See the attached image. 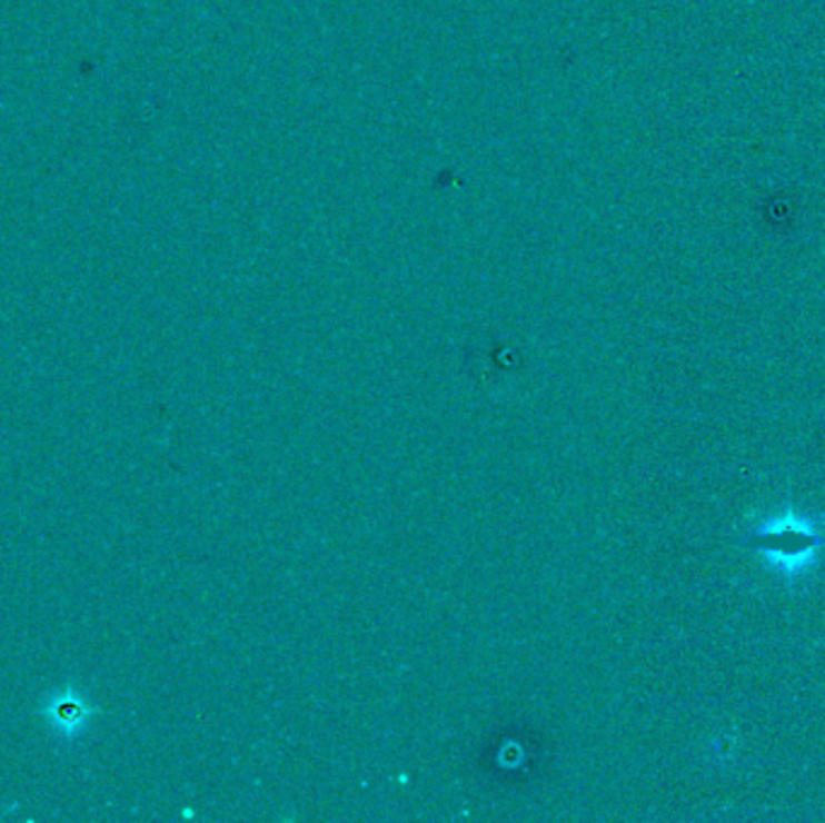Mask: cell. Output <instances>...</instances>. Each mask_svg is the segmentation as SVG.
<instances>
[{"label": "cell", "instance_id": "1", "mask_svg": "<svg viewBox=\"0 0 825 823\" xmlns=\"http://www.w3.org/2000/svg\"><path fill=\"white\" fill-rule=\"evenodd\" d=\"M751 544L761 548L763 556L771 558L775 565L794 573L799 565H806L814 548L823 544V538L811 527V522L785 517L767 522L763 529L751 536Z\"/></svg>", "mask_w": 825, "mask_h": 823}, {"label": "cell", "instance_id": "2", "mask_svg": "<svg viewBox=\"0 0 825 823\" xmlns=\"http://www.w3.org/2000/svg\"><path fill=\"white\" fill-rule=\"evenodd\" d=\"M39 715L47 720V725L61 742H78L90 730L99 711L88 698V693L73 684H66L61 688H53L39 703Z\"/></svg>", "mask_w": 825, "mask_h": 823}]
</instances>
